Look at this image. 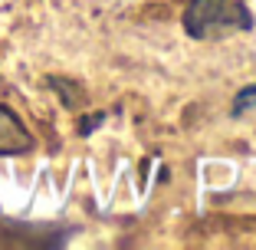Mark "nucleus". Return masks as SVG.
<instances>
[{"label": "nucleus", "instance_id": "3", "mask_svg": "<svg viewBox=\"0 0 256 250\" xmlns=\"http://www.w3.org/2000/svg\"><path fill=\"white\" fill-rule=\"evenodd\" d=\"M246 109H256V83H250L246 89H240V92H236L234 109H230V112H234V115H243Z\"/></svg>", "mask_w": 256, "mask_h": 250}, {"label": "nucleus", "instance_id": "2", "mask_svg": "<svg viewBox=\"0 0 256 250\" xmlns=\"http://www.w3.org/2000/svg\"><path fill=\"white\" fill-rule=\"evenodd\" d=\"M36 148V138L23 125V119L10 106L0 102V158H16Z\"/></svg>", "mask_w": 256, "mask_h": 250}, {"label": "nucleus", "instance_id": "1", "mask_svg": "<svg viewBox=\"0 0 256 250\" xmlns=\"http://www.w3.org/2000/svg\"><path fill=\"white\" fill-rule=\"evenodd\" d=\"M181 23L190 40H224L253 30V14L243 0H188Z\"/></svg>", "mask_w": 256, "mask_h": 250}]
</instances>
